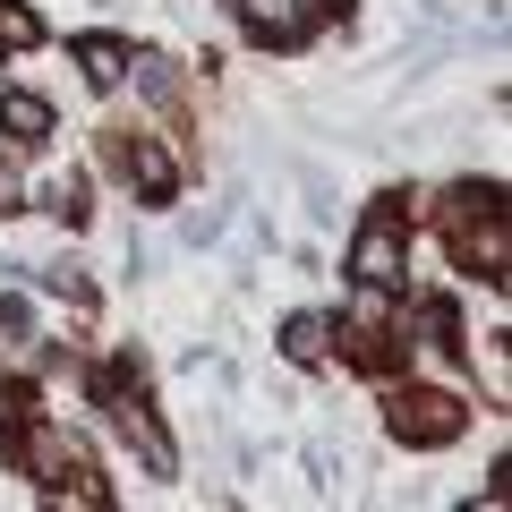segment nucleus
<instances>
[{"label":"nucleus","instance_id":"nucleus-11","mask_svg":"<svg viewBox=\"0 0 512 512\" xmlns=\"http://www.w3.org/2000/svg\"><path fill=\"white\" fill-rule=\"evenodd\" d=\"M26 146H9V137H0V214H18L26 205V163H18Z\"/></svg>","mask_w":512,"mask_h":512},{"label":"nucleus","instance_id":"nucleus-9","mask_svg":"<svg viewBox=\"0 0 512 512\" xmlns=\"http://www.w3.org/2000/svg\"><path fill=\"white\" fill-rule=\"evenodd\" d=\"M77 60H86V77H94V86H120V77H128V43H111V35H94V43H77Z\"/></svg>","mask_w":512,"mask_h":512},{"label":"nucleus","instance_id":"nucleus-5","mask_svg":"<svg viewBox=\"0 0 512 512\" xmlns=\"http://www.w3.org/2000/svg\"><path fill=\"white\" fill-rule=\"evenodd\" d=\"M231 18L248 26L256 43H282V52H291V43H308V35H316V18H308V0H231Z\"/></svg>","mask_w":512,"mask_h":512},{"label":"nucleus","instance_id":"nucleus-6","mask_svg":"<svg viewBox=\"0 0 512 512\" xmlns=\"http://www.w3.org/2000/svg\"><path fill=\"white\" fill-rule=\"evenodd\" d=\"M470 376H478V393H487L495 410L512 402V350H504V325H487V333H470Z\"/></svg>","mask_w":512,"mask_h":512},{"label":"nucleus","instance_id":"nucleus-12","mask_svg":"<svg viewBox=\"0 0 512 512\" xmlns=\"http://www.w3.org/2000/svg\"><path fill=\"white\" fill-rule=\"evenodd\" d=\"M333 9H342V0H308V18H316V26H325V18H333Z\"/></svg>","mask_w":512,"mask_h":512},{"label":"nucleus","instance_id":"nucleus-4","mask_svg":"<svg viewBox=\"0 0 512 512\" xmlns=\"http://www.w3.org/2000/svg\"><path fill=\"white\" fill-rule=\"evenodd\" d=\"M444 248H453V265H461V274L504 282V265H512V222H504V205H487L478 222H461V231L444 239Z\"/></svg>","mask_w":512,"mask_h":512},{"label":"nucleus","instance_id":"nucleus-7","mask_svg":"<svg viewBox=\"0 0 512 512\" xmlns=\"http://www.w3.org/2000/svg\"><path fill=\"white\" fill-rule=\"evenodd\" d=\"M0 137H9V146H43V137H52V103H43V94H0Z\"/></svg>","mask_w":512,"mask_h":512},{"label":"nucleus","instance_id":"nucleus-8","mask_svg":"<svg viewBox=\"0 0 512 512\" xmlns=\"http://www.w3.org/2000/svg\"><path fill=\"white\" fill-rule=\"evenodd\" d=\"M333 342H342V325H333L325 308H308V316H291V325H282V350H291L299 367H325Z\"/></svg>","mask_w":512,"mask_h":512},{"label":"nucleus","instance_id":"nucleus-3","mask_svg":"<svg viewBox=\"0 0 512 512\" xmlns=\"http://www.w3.org/2000/svg\"><path fill=\"white\" fill-rule=\"evenodd\" d=\"M461 427H470L461 393H436V384H402L393 393V436L402 444H453Z\"/></svg>","mask_w":512,"mask_h":512},{"label":"nucleus","instance_id":"nucleus-10","mask_svg":"<svg viewBox=\"0 0 512 512\" xmlns=\"http://www.w3.org/2000/svg\"><path fill=\"white\" fill-rule=\"evenodd\" d=\"M35 43H43L35 9H18V0H0V52H35Z\"/></svg>","mask_w":512,"mask_h":512},{"label":"nucleus","instance_id":"nucleus-1","mask_svg":"<svg viewBox=\"0 0 512 512\" xmlns=\"http://www.w3.org/2000/svg\"><path fill=\"white\" fill-rule=\"evenodd\" d=\"M18 470L35 478L43 495H69V504H86V512L111 504L103 470H94V444L77 436L60 410H18Z\"/></svg>","mask_w":512,"mask_h":512},{"label":"nucleus","instance_id":"nucleus-13","mask_svg":"<svg viewBox=\"0 0 512 512\" xmlns=\"http://www.w3.org/2000/svg\"><path fill=\"white\" fill-rule=\"evenodd\" d=\"M0 94H9V69H0Z\"/></svg>","mask_w":512,"mask_h":512},{"label":"nucleus","instance_id":"nucleus-2","mask_svg":"<svg viewBox=\"0 0 512 512\" xmlns=\"http://www.w3.org/2000/svg\"><path fill=\"white\" fill-rule=\"evenodd\" d=\"M350 282H376V291H410V231L393 205H376V214L350 231Z\"/></svg>","mask_w":512,"mask_h":512}]
</instances>
